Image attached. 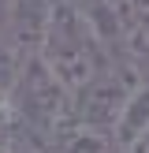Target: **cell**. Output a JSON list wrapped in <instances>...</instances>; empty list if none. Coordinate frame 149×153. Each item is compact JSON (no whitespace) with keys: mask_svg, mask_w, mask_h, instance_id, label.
Returning <instances> with one entry per match:
<instances>
[{"mask_svg":"<svg viewBox=\"0 0 149 153\" xmlns=\"http://www.w3.org/2000/svg\"><path fill=\"white\" fill-rule=\"evenodd\" d=\"M134 86H138L134 75L104 67V71H97L89 82H82L71 94V116L78 120V123H86V127H93V131L104 134V131H112V123H116L119 108H123L127 94H131Z\"/></svg>","mask_w":149,"mask_h":153,"instance_id":"cell-2","label":"cell"},{"mask_svg":"<svg viewBox=\"0 0 149 153\" xmlns=\"http://www.w3.org/2000/svg\"><path fill=\"white\" fill-rule=\"evenodd\" d=\"M11 120H15V101H11V94L0 86V127H7Z\"/></svg>","mask_w":149,"mask_h":153,"instance_id":"cell-6","label":"cell"},{"mask_svg":"<svg viewBox=\"0 0 149 153\" xmlns=\"http://www.w3.org/2000/svg\"><path fill=\"white\" fill-rule=\"evenodd\" d=\"M149 134V82H138V86L127 94L123 108H119L116 123H112V146L127 149L134 142Z\"/></svg>","mask_w":149,"mask_h":153,"instance_id":"cell-4","label":"cell"},{"mask_svg":"<svg viewBox=\"0 0 149 153\" xmlns=\"http://www.w3.org/2000/svg\"><path fill=\"white\" fill-rule=\"evenodd\" d=\"M22 64H26V52H22V49H15L11 41H0V86H4L7 94H11V90H15V82H19Z\"/></svg>","mask_w":149,"mask_h":153,"instance_id":"cell-5","label":"cell"},{"mask_svg":"<svg viewBox=\"0 0 149 153\" xmlns=\"http://www.w3.org/2000/svg\"><path fill=\"white\" fill-rule=\"evenodd\" d=\"M52 7L56 0H7V11H4V34L15 49L30 52L41 49V37L49 30L52 19Z\"/></svg>","mask_w":149,"mask_h":153,"instance_id":"cell-3","label":"cell"},{"mask_svg":"<svg viewBox=\"0 0 149 153\" xmlns=\"http://www.w3.org/2000/svg\"><path fill=\"white\" fill-rule=\"evenodd\" d=\"M37 56L49 64V71L56 75L71 94L82 82H89L97 71L108 67V52H104L101 34H97V26L89 22V15L82 11L74 0H56Z\"/></svg>","mask_w":149,"mask_h":153,"instance_id":"cell-1","label":"cell"},{"mask_svg":"<svg viewBox=\"0 0 149 153\" xmlns=\"http://www.w3.org/2000/svg\"><path fill=\"white\" fill-rule=\"evenodd\" d=\"M4 11H7V0H0V22H4Z\"/></svg>","mask_w":149,"mask_h":153,"instance_id":"cell-7","label":"cell"},{"mask_svg":"<svg viewBox=\"0 0 149 153\" xmlns=\"http://www.w3.org/2000/svg\"><path fill=\"white\" fill-rule=\"evenodd\" d=\"M0 153H7V142H4V131H0Z\"/></svg>","mask_w":149,"mask_h":153,"instance_id":"cell-8","label":"cell"}]
</instances>
